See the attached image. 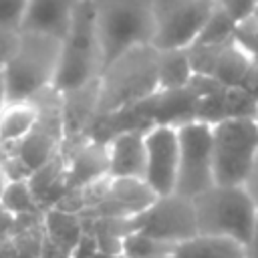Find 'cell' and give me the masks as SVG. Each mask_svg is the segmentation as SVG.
Here are the masks:
<instances>
[{"instance_id":"52a82bcc","label":"cell","mask_w":258,"mask_h":258,"mask_svg":"<svg viewBox=\"0 0 258 258\" xmlns=\"http://www.w3.org/2000/svg\"><path fill=\"white\" fill-rule=\"evenodd\" d=\"M214 6L216 0H153L155 34L151 46L159 52L189 48Z\"/></svg>"},{"instance_id":"484cf974","label":"cell","mask_w":258,"mask_h":258,"mask_svg":"<svg viewBox=\"0 0 258 258\" xmlns=\"http://www.w3.org/2000/svg\"><path fill=\"white\" fill-rule=\"evenodd\" d=\"M246 256L248 258H258V218H256V224H254V232H252V238L246 246Z\"/></svg>"},{"instance_id":"4dcf8cb0","label":"cell","mask_w":258,"mask_h":258,"mask_svg":"<svg viewBox=\"0 0 258 258\" xmlns=\"http://www.w3.org/2000/svg\"><path fill=\"white\" fill-rule=\"evenodd\" d=\"M256 119H258V115H256Z\"/></svg>"},{"instance_id":"83f0119b","label":"cell","mask_w":258,"mask_h":258,"mask_svg":"<svg viewBox=\"0 0 258 258\" xmlns=\"http://www.w3.org/2000/svg\"><path fill=\"white\" fill-rule=\"evenodd\" d=\"M6 105V91H4V77H2V69H0V111Z\"/></svg>"},{"instance_id":"7c38bea8","label":"cell","mask_w":258,"mask_h":258,"mask_svg":"<svg viewBox=\"0 0 258 258\" xmlns=\"http://www.w3.org/2000/svg\"><path fill=\"white\" fill-rule=\"evenodd\" d=\"M83 0H28L20 32H38L64 40Z\"/></svg>"},{"instance_id":"9a60e30c","label":"cell","mask_w":258,"mask_h":258,"mask_svg":"<svg viewBox=\"0 0 258 258\" xmlns=\"http://www.w3.org/2000/svg\"><path fill=\"white\" fill-rule=\"evenodd\" d=\"M173 256L175 258H248L244 244L230 238L204 236V234H198L177 244Z\"/></svg>"},{"instance_id":"8992f818","label":"cell","mask_w":258,"mask_h":258,"mask_svg":"<svg viewBox=\"0 0 258 258\" xmlns=\"http://www.w3.org/2000/svg\"><path fill=\"white\" fill-rule=\"evenodd\" d=\"M212 135L216 185H244L258 155V119H226Z\"/></svg>"},{"instance_id":"30bf717a","label":"cell","mask_w":258,"mask_h":258,"mask_svg":"<svg viewBox=\"0 0 258 258\" xmlns=\"http://www.w3.org/2000/svg\"><path fill=\"white\" fill-rule=\"evenodd\" d=\"M145 181L161 196L175 194L177 169H179V137L177 127L155 125L145 131Z\"/></svg>"},{"instance_id":"44dd1931","label":"cell","mask_w":258,"mask_h":258,"mask_svg":"<svg viewBox=\"0 0 258 258\" xmlns=\"http://www.w3.org/2000/svg\"><path fill=\"white\" fill-rule=\"evenodd\" d=\"M175 246L159 242L155 238H149L139 232H131L123 238L121 244V256L123 258H153L161 254H173Z\"/></svg>"},{"instance_id":"d6986e66","label":"cell","mask_w":258,"mask_h":258,"mask_svg":"<svg viewBox=\"0 0 258 258\" xmlns=\"http://www.w3.org/2000/svg\"><path fill=\"white\" fill-rule=\"evenodd\" d=\"M0 206L12 214L14 218L18 216H34L40 210L38 200L34 198L28 179H20V181H8V185L4 187L2 196H0Z\"/></svg>"},{"instance_id":"d4e9b609","label":"cell","mask_w":258,"mask_h":258,"mask_svg":"<svg viewBox=\"0 0 258 258\" xmlns=\"http://www.w3.org/2000/svg\"><path fill=\"white\" fill-rule=\"evenodd\" d=\"M244 189L248 191V196L252 198V202H254L256 208H258V155H256L254 165H252V169H250V173H248V177H246Z\"/></svg>"},{"instance_id":"603a6c76","label":"cell","mask_w":258,"mask_h":258,"mask_svg":"<svg viewBox=\"0 0 258 258\" xmlns=\"http://www.w3.org/2000/svg\"><path fill=\"white\" fill-rule=\"evenodd\" d=\"M234 42L244 48L250 56H258V18L254 14L236 24Z\"/></svg>"},{"instance_id":"4316f807","label":"cell","mask_w":258,"mask_h":258,"mask_svg":"<svg viewBox=\"0 0 258 258\" xmlns=\"http://www.w3.org/2000/svg\"><path fill=\"white\" fill-rule=\"evenodd\" d=\"M8 173H6V167H4V161H0V196H2V191H4V187L8 185Z\"/></svg>"},{"instance_id":"4fadbf2b","label":"cell","mask_w":258,"mask_h":258,"mask_svg":"<svg viewBox=\"0 0 258 258\" xmlns=\"http://www.w3.org/2000/svg\"><path fill=\"white\" fill-rule=\"evenodd\" d=\"M111 177H145V131L133 129L117 133L107 143Z\"/></svg>"},{"instance_id":"e0dca14e","label":"cell","mask_w":258,"mask_h":258,"mask_svg":"<svg viewBox=\"0 0 258 258\" xmlns=\"http://www.w3.org/2000/svg\"><path fill=\"white\" fill-rule=\"evenodd\" d=\"M44 236L54 242L56 246H60L62 250H67L69 254L75 250V246L79 244V240L83 238L85 234V228L79 220L77 214H69V212H62L58 208H50L46 214H44Z\"/></svg>"},{"instance_id":"7402d4cb","label":"cell","mask_w":258,"mask_h":258,"mask_svg":"<svg viewBox=\"0 0 258 258\" xmlns=\"http://www.w3.org/2000/svg\"><path fill=\"white\" fill-rule=\"evenodd\" d=\"M28 0H0V30L20 32Z\"/></svg>"},{"instance_id":"5b68a950","label":"cell","mask_w":258,"mask_h":258,"mask_svg":"<svg viewBox=\"0 0 258 258\" xmlns=\"http://www.w3.org/2000/svg\"><path fill=\"white\" fill-rule=\"evenodd\" d=\"M101 75V56L95 34L93 8L83 0L75 12L69 36L62 40V54L52 87L62 95L89 85Z\"/></svg>"},{"instance_id":"6da1fadb","label":"cell","mask_w":258,"mask_h":258,"mask_svg":"<svg viewBox=\"0 0 258 258\" xmlns=\"http://www.w3.org/2000/svg\"><path fill=\"white\" fill-rule=\"evenodd\" d=\"M101 56V73L125 52L151 46L155 34L153 0H89ZM101 77V75H99Z\"/></svg>"},{"instance_id":"ac0fdd59","label":"cell","mask_w":258,"mask_h":258,"mask_svg":"<svg viewBox=\"0 0 258 258\" xmlns=\"http://www.w3.org/2000/svg\"><path fill=\"white\" fill-rule=\"evenodd\" d=\"M159 52V50H157ZM191 67L185 50H165L159 52L157 60V85L159 91L185 89L191 79Z\"/></svg>"},{"instance_id":"ffe728a7","label":"cell","mask_w":258,"mask_h":258,"mask_svg":"<svg viewBox=\"0 0 258 258\" xmlns=\"http://www.w3.org/2000/svg\"><path fill=\"white\" fill-rule=\"evenodd\" d=\"M236 20L216 2L208 22L204 24L198 40L194 44H206V46H216V44H226L230 40H234V32H236Z\"/></svg>"},{"instance_id":"3957f363","label":"cell","mask_w":258,"mask_h":258,"mask_svg":"<svg viewBox=\"0 0 258 258\" xmlns=\"http://www.w3.org/2000/svg\"><path fill=\"white\" fill-rule=\"evenodd\" d=\"M157 60L159 52L153 46H139L103 71L99 77L97 117L129 109L153 97L159 91Z\"/></svg>"},{"instance_id":"7a4b0ae2","label":"cell","mask_w":258,"mask_h":258,"mask_svg":"<svg viewBox=\"0 0 258 258\" xmlns=\"http://www.w3.org/2000/svg\"><path fill=\"white\" fill-rule=\"evenodd\" d=\"M60 54V38L38 32H20L16 50L2 67L6 103L28 101L40 91L52 87Z\"/></svg>"},{"instance_id":"ba28073f","label":"cell","mask_w":258,"mask_h":258,"mask_svg":"<svg viewBox=\"0 0 258 258\" xmlns=\"http://www.w3.org/2000/svg\"><path fill=\"white\" fill-rule=\"evenodd\" d=\"M179 137V169L175 194L198 198L216 185L214 181V135L212 125L191 121L177 127Z\"/></svg>"},{"instance_id":"f546056e","label":"cell","mask_w":258,"mask_h":258,"mask_svg":"<svg viewBox=\"0 0 258 258\" xmlns=\"http://www.w3.org/2000/svg\"><path fill=\"white\" fill-rule=\"evenodd\" d=\"M254 16H256V18H258V8H256V12H254Z\"/></svg>"},{"instance_id":"cb8c5ba5","label":"cell","mask_w":258,"mask_h":258,"mask_svg":"<svg viewBox=\"0 0 258 258\" xmlns=\"http://www.w3.org/2000/svg\"><path fill=\"white\" fill-rule=\"evenodd\" d=\"M236 22H242L246 18H250L256 8H258V0H216Z\"/></svg>"},{"instance_id":"5bb4252c","label":"cell","mask_w":258,"mask_h":258,"mask_svg":"<svg viewBox=\"0 0 258 258\" xmlns=\"http://www.w3.org/2000/svg\"><path fill=\"white\" fill-rule=\"evenodd\" d=\"M38 123V111L30 101L6 103L0 111V147L6 155L24 141Z\"/></svg>"},{"instance_id":"277c9868","label":"cell","mask_w":258,"mask_h":258,"mask_svg":"<svg viewBox=\"0 0 258 258\" xmlns=\"http://www.w3.org/2000/svg\"><path fill=\"white\" fill-rule=\"evenodd\" d=\"M198 234L220 236L248 246L258 208L244 185H214L194 198Z\"/></svg>"},{"instance_id":"9c48e42d","label":"cell","mask_w":258,"mask_h":258,"mask_svg":"<svg viewBox=\"0 0 258 258\" xmlns=\"http://www.w3.org/2000/svg\"><path fill=\"white\" fill-rule=\"evenodd\" d=\"M131 232L177 246L198 236L194 200L171 194L157 198L143 214L131 218Z\"/></svg>"},{"instance_id":"8fae6325","label":"cell","mask_w":258,"mask_h":258,"mask_svg":"<svg viewBox=\"0 0 258 258\" xmlns=\"http://www.w3.org/2000/svg\"><path fill=\"white\" fill-rule=\"evenodd\" d=\"M155 200H157V194L147 185L145 179L113 177L105 202L99 208L85 214L91 220H119V218L129 220L143 214Z\"/></svg>"},{"instance_id":"2e32d148","label":"cell","mask_w":258,"mask_h":258,"mask_svg":"<svg viewBox=\"0 0 258 258\" xmlns=\"http://www.w3.org/2000/svg\"><path fill=\"white\" fill-rule=\"evenodd\" d=\"M250 67H252V56L244 48H240L234 40H230V42H226L222 46L212 77L222 87L244 89L248 73H250Z\"/></svg>"},{"instance_id":"f1b7e54d","label":"cell","mask_w":258,"mask_h":258,"mask_svg":"<svg viewBox=\"0 0 258 258\" xmlns=\"http://www.w3.org/2000/svg\"><path fill=\"white\" fill-rule=\"evenodd\" d=\"M153 258H175L173 254H161V256H153Z\"/></svg>"}]
</instances>
